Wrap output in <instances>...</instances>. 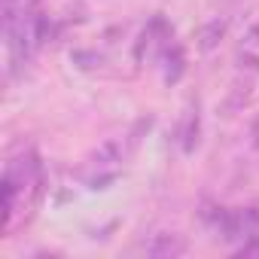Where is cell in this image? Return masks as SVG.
Listing matches in <instances>:
<instances>
[{
    "mask_svg": "<svg viewBox=\"0 0 259 259\" xmlns=\"http://www.w3.org/2000/svg\"><path fill=\"white\" fill-rule=\"evenodd\" d=\"M180 250H183V244H180L177 238H171V235H162L159 241L147 244V253H150V256H174V253H180Z\"/></svg>",
    "mask_w": 259,
    "mask_h": 259,
    "instance_id": "cell-1",
    "label": "cell"
},
{
    "mask_svg": "<svg viewBox=\"0 0 259 259\" xmlns=\"http://www.w3.org/2000/svg\"><path fill=\"white\" fill-rule=\"evenodd\" d=\"M220 34H223V22H213V25L201 34V46H204V49H210V46L217 43V37H220Z\"/></svg>",
    "mask_w": 259,
    "mask_h": 259,
    "instance_id": "cell-2",
    "label": "cell"
},
{
    "mask_svg": "<svg viewBox=\"0 0 259 259\" xmlns=\"http://www.w3.org/2000/svg\"><path fill=\"white\" fill-rule=\"evenodd\" d=\"M238 253H244V256H259V235H256L253 241H247V244H244Z\"/></svg>",
    "mask_w": 259,
    "mask_h": 259,
    "instance_id": "cell-3",
    "label": "cell"
}]
</instances>
